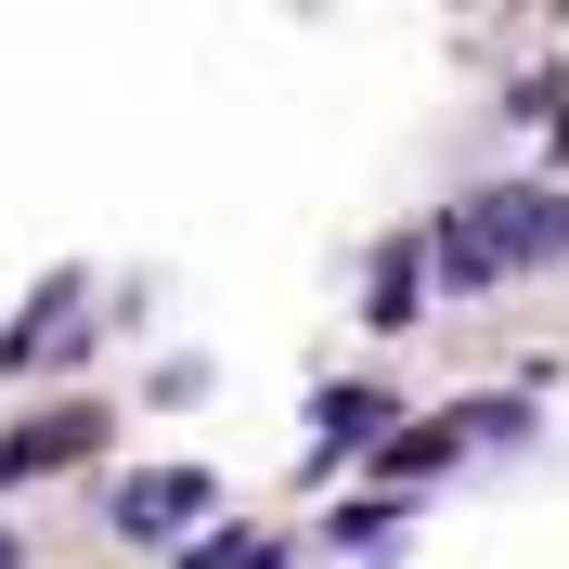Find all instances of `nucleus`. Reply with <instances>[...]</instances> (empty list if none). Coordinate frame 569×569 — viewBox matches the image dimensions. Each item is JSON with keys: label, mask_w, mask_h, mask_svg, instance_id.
I'll use <instances>...</instances> for the list:
<instances>
[{"label": "nucleus", "mask_w": 569, "mask_h": 569, "mask_svg": "<svg viewBox=\"0 0 569 569\" xmlns=\"http://www.w3.org/2000/svg\"><path fill=\"white\" fill-rule=\"evenodd\" d=\"M194 505H208V466H156V479L117 492V531H130V543H169V531H194Z\"/></svg>", "instance_id": "nucleus-2"}, {"label": "nucleus", "mask_w": 569, "mask_h": 569, "mask_svg": "<svg viewBox=\"0 0 569 569\" xmlns=\"http://www.w3.org/2000/svg\"><path fill=\"white\" fill-rule=\"evenodd\" d=\"M181 569H272V543H259V531H220V543H194Z\"/></svg>", "instance_id": "nucleus-6"}, {"label": "nucleus", "mask_w": 569, "mask_h": 569, "mask_svg": "<svg viewBox=\"0 0 569 569\" xmlns=\"http://www.w3.org/2000/svg\"><path fill=\"white\" fill-rule=\"evenodd\" d=\"M91 440H104V415H91V401H66V415H39V427H13V440H0V479H39V466H78Z\"/></svg>", "instance_id": "nucleus-3"}, {"label": "nucleus", "mask_w": 569, "mask_h": 569, "mask_svg": "<svg viewBox=\"0 0 569 569\" xmlns=\"http://www.w3.org/2000/svg\"><path fill=\"white\" fill-rule=\"evenodd\" d=\"M0 569H13V531H0Z\"/></svg>", "instance_id": "nucleus-7"}, {"label": "nucleus", "mask_w": 569, "mask_h": 569, "mask_svg": "<svg viewBox=\"0 0 569 569\" xmlns=\"http://www.w3.org/2000/svg\"><path fill=\"white\" fill-rule=\"evenodd\" d=\"M389 389H323V440H389Z\"/></svg>", "instance_id": "nucleus-4"}, {"label": "nucleus", "mask_w": 569, "mask_h": 569, "mask_svg": "<svg viewBox=\"0 0 569 569\" xmlns=\"http://www.w3.org/2000/svg\"><path fill=\"white\" fill-rule=\"evenodd\" d=\"M543 247H569V208H557V194H479V208L440 220V272H453V284L531 272Z\"/></svg>", "instance_id": "nucleus-1"}, {"label": "nucleus", "mask_w": 569, "mask_h": 569, "mask_svg": "<svg viewBox=\"0 0 569 569\" xmlns=\"http://www.w3.org/2000/svg\"><path fill=\"white\" fill-rule=\"evenodd\" d=\"M415 284H427L415 247H389V259H376V323H427V311H415Z\"/></svg>", "instance_id": "nucleus-5"}]
</instances>
